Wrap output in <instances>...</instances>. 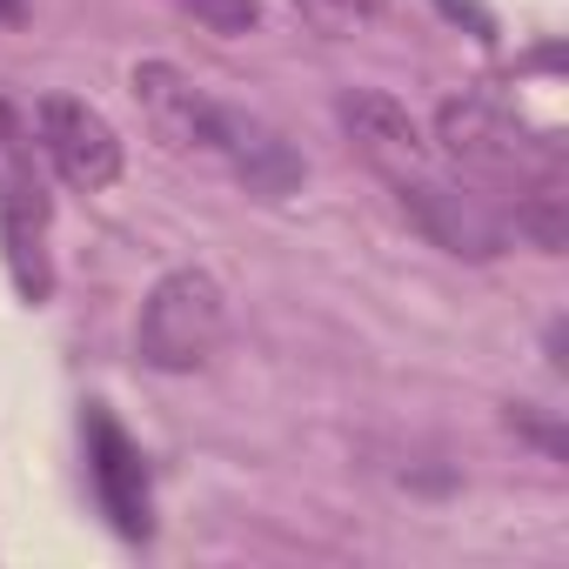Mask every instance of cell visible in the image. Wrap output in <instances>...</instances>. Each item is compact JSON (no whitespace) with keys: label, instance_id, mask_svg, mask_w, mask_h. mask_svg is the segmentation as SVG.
I'll return each instance as SVG.
<instances>
[{"label":"cell","instance_id":"obj_5","mask_svg":"<svg viewBox=\"0 0 569 569\" xmlns=\"http://www.w3.org/2000/svg\"><path fill=\"white\" fill-rule=\"evenodd\" d=\"M134 101L148 114V128L181 148V154H214V134H221V101H208L181 68L168 61H141L134 68Z\"/></svg>","mask_w":569,"mask_h":569},{"label":"cell","instance_id":"obj_11","mask_svg":"<svg viewBox=\"0 0 569 569\" xmlns=\"http://www.w3.org/2000/svg\"><path fill=\"white\" fill-rule=\"evenodd\" d=\"M174 8L188 14V21H201L208 34H248L254 21H261V8H254V0H174Z\"/></svg>","mask_w":569,"mask_h":569},{"label":"cell","instance_id":"obj_10","mask_svg":"<svg viewBox=\"0 0 569 569\" xmlns=\"http://www.w3.org/2000/svg\"><path fill=\"white\" fill-rule=\"evenodd\" d=\"M296 8L322 28V34H362L382 21V0H296Z\"/></svg>","mask_w":569,"mask_h":569},{"label":"cell","instance_id":"obj_8","mask_svg":"<svg viewBox=\"0 0 569 569\" xmlns=\"http://www.w3.org/2000/svg\"><path fill=\"white\" fill-rule=\"evenodd\" d=\"M214 154L254 188V194H289V188H302V154L281 141L268 121H254V114H241V108H221V134H214Z\"/></svg>","mask_w":569,"mask_h":569},{"label":"cell","instance_id":"obj_12","mask_svg":"<svg viewBox=\"0 0 569 569\" xmlns=\"http://www.w3.org/2000/svg\"><path fill=\"white\" fill-rule=\"evenodd\" d=\"M28 8H21V0H0V21H21Z\"/></svg>","mask_w":569,"mask_h":569},{"label":"cell","instance_id":"obj_4","mask_svg":"<svg viewBox=\"0 0 569 569\" xmlns=\"http://www.w3.org/2000/svg\"><path fill=\"white\" fill-rule=\"evenodd\" d=\"M34 121H41V148H48V161L61 168L68 188L94 194V188H108L121 174V134H114V121L101 108H88L74 94H48L34 108Z\"/></svg>","mask_w":569,"mask_h":569},{"label":"cell","instance_id":"obj_2","mask_svg":"<svg viewBox=\"0 0 569 569\" xmlns=\"http://www.w3.org/2000/svg\"><path fill=\"white\" fill-rule=\"evenodd\" d=\"M436 134L449 148V161L489 174V181H516V188H549L556 154L489 94H456L436 108Z\"/></svg>","mask_w":569,"mask_h":569},{"label":"cell","instance_id":"obj_1","mask_svg":"<svg viewBox=\"0 0 569 569\" xmlns=\"http://www.w3.org/2000/svg\"><path fill=\"white\" fill-rule=\"evenodd\" d=\"M221 329H228V296L208 268H174L161 274L148 302H141V322H134V349L148 369L161 376H188L201 369L214 349H221Z\"/></svg>","mask_w":569,"mask_h":569},{"label":"cell","instance_id":"obj_7","mask_svg":"<svg viewBox=\"0 0 569 569\" xmlns=\"http://www.w3.org/2000/svg\"><path fill=\"white\" fill-rule=\"evenodd\" d=\"M342 128H349V141L362 148V161L382 168L389 181L429 168V141H422L416 114H409L402 101H389V94H342Z\"/></svg>","mask_w":569,"mask_h":569},{"label":"cell","instance_id":"obj_9","mask_svg":"<svg viewBox=\"0 0 569 569\" xmlns=\"http://www.w3.org/2000/svg\"><path fill=\"white\" fill-rule=\"evenodd\" d=\"M41 228H48V208L41 194H28L21 181L0 194V234H8V261H14V281H21V296L41 302L48 296V254H41Z\"/></svg>","mask_w":569,"mask_h":569},{"label":"cell","instance_id":"obj_6","mask_svg":"<svg viewBox=\"0 0 569 569\" xmlns=\"http://www.w3.org/2000/svg\"><path fill=\"white\" fill-rule=\"evenodd\" d=\"M88 456H94V489H101V509L114 516L121 536H148L154 529V496H148V462L141 449L121 436V422L108 409L88 416Z\"/></svg>","mask_w":569,"mask_h":569},{"label":"cell","instance_id":"obj_3","mask_svg":"<svg viewBox=\"0 0 569 569\" xmlns=\"http://www.w3.org/2000/svg\"><path fill=\"white\" fill-rule=\"evenodd\" d=\"M396 194H402V208L416 214V228H422L436 248L462 254V261H496V254L509 248V221H502L482 194H469V188L442 181L436 168L402 174V181H396Z\"/></svg>","mask_w":569,"mask_h":569}]
</instances>
